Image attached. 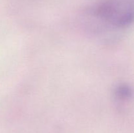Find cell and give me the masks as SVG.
I'll list each match as a JSON object with an SVG mask.
<instances>
[{"label": "cell", "mask_w": 134, "mask_h": 133, "mask_svg": "<svg viewBox=\"0 0 134 133\" xmlns=\"http://www.w3.org/2000/svg\"><path fill=\"white\" fill-rule=\"evenodd\" d=\"M92 14L116 27H124L134 19V9L121 0H104L90 9Z\"/></svg>", "instance_id": "obj_1"}]
</instances>
